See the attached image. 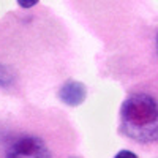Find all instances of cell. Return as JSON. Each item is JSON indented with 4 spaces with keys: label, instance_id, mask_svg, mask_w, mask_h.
Returning <instances> with one entry per match:
<instances>
[{
    "label": "cell",
    "instance_id": "277c9868",
    "mask_svg": "<svg viewBox=\"0 0 158 158\" xmlns=\"http://www.w3.org/2000/svg\"><path fill=\"white\" fill-rule=\"evenodd\" d=\"M16 2H18V5H19L21 8H25V10H27V8L35 6V5L40 2V0H16Z\"/></svg>",
    "mask_w": 158,
    "mask_h": 158
},
{
    "label": "cell",
    "instance_id": "8992f818",
    "mask_svg": "<svg viewBox=\"0 0 158 158\" xmlns=\"http://www.w3.org/2000/svg\"><path fill=\"white\" fill-rule=\"evenodd\" d=\"M156 52H158V35H156Z\"/></svg>",
    "mask_w": 158,
    "mask_h": 158
},
{
    "label": "cell",
    "instance_id": "3957f363",
    "mask_svg": "<svg viewBox=\"0 0 158 158\" xmlns=\"http://www.w3.org/2000/svg\"><path fill=\"white\" fill-rule=\"evenodd\" d=\"M85 97H87V89L79 81H68L59 90L60 101L68 104V106H79V104H82Z\"/></svg>",
    "mask_w": 158,
    "mask_h": 158
},
{
    "label": "cell",
    "instance_id": "7a4b0ae2",
    "mask_svg": "<svg viewBox=\"0 0 158 158\" xmlns=\"http://www.w3.org/2000/svg\"><path fill=\"white\" fill-rule=\"evenodd\" d=\"M6 158H49V150L41 139L24 136L11 144Z\"/></svg>",
    "mask_w": 158,
    "mask_h": 158
},
{
    "label": "cell",
    "instance_id": "5b68a950",
    "mask_svg": "<svg viewBox=\"0 0 158 158\" xmlns=\"http://www.w3.org/2000/svg\"><path fill=\"white\" fill-rule=\"evenodd\" d=\"M114 158H138L133 152H130V150H120Z\"/></svg>",
    "mask_w": 158,
    "mask_h": 158
},
{
    "label": "cell",
    "instance_id": "6da1fadb",
    "mask_svg": "<svg viewBox=\"0 0 158 158\" xmlns=\"http://www.w3.org/2000/svg\"><path fill=\"white\" fill-rule=\"evenodd\" d=\"M120 131L139 144L158 141V101L146 92H135L120 108Z\"/></svg>",
    "mask_w": 158,
    "mask_h": 158
}]
</instances>
